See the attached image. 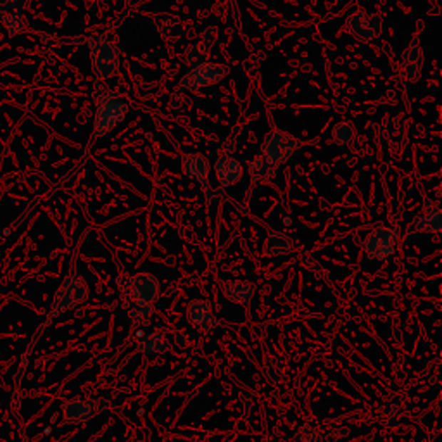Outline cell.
<instances>
[{"instance_id":"cell-2","label":"cell","mask_w":442,"mask_h":442,"mask_svg":"<svg viewBox=\"0 0 442 442\" xmlns=\"http://www.w3.org/2000/svg\"><path fill=\"white\" fill-rule=\"evenodd\" d=\"M399 230L396 227H376L366 235L365 252L370 259L386 261L396 255Z\"/></svg>"},{"instance_id":"cell-11","label":"cell","mask_w":442,"mask_h":442,"mask_svg":"<svg viewBox=\"0 0 442 442\" xmlns=\"http://www.w3.org/2000/svg\"><path fill=\"white\" fill-rule=\"evenodd\" d=\"M218 285L228 301L237 302L244 308H247L256 290V285L249 280H220Z\"/></svg>"},{"instance_id":"cell-14","label":"cell","mask_w":442,"mask_h":442,"mask_svg":"<svg viewBox=\"0 0 442 442\" xmlns=\"http://www.w3.org/2000/svg\"><path fill=\"white\" fill-rule=\"evenodd\" d=\"M442 228V212L439 207H433L428 210L423 215H420L418 218L411 223L409 230L411 232H441Z\"/></svg>"},{"instance_id":"cell-18","label":"cell","mask_w":442,"mask_h":442,"mask_svg":"<svg viewBox=\"0 0 442 442\" xmlns=\"http://www.w3.org/2000/svg\"><path fill=\"white\" fill-rule=\"evenodd\" d=\"M349 28L359 38H363V31L365 30H368L370 38L375 36L376 31H379V26H374V18H368V16H365V12H356L353 18L349 19Z\"/></svg>"},{"instance_id":"cell-7","label":"cell","mask_w":442,"mask_h":442,"mask_svg":"<svg viewBox=\"0 0 442 442\" xmlns=\"http://www.w3.org/2000/svg\"><path fill=\"white\" fill-rule=\"evenodd\" d=\"M92 59L97 76L109 78L118 73V48L109 40L101 38L92 42Z\"/></svg>"},{"instance_id":"cell-5","label":"cell","mask_w":442,"mask_h":442,"mask_svg":"<svg viewBox=\"0 0 442 442\" xmlns=\"http://www.w3.org/2000/svg\"><path fill=\"white\" fill-rule=\"evenodd\" d=\"M128 308L132 306H154L155 299L159 297V282L150 273H137L130 278L128 290Z\"/></svg>"},{"instance_id":"cell-15","label":"cell","mask_w":442,"mask_h":442,"mask_svg":"<svg viewBox=\"0 0 442 442\" xmlns=\"http://www.w3.org/2000/svg\"><path fill=\"white\" fill-rule=\"evenodd\" d=\"M137 349L144 354H161L170 349V342L163 334L154 332V334L144 335L137 344Z\"/></svg>"},{"instance_id":"cell-1","label":"cell","mask_w":442,"mask_h":442,"mask_svg":"<svg viewBox=\"0 0 442 442\" xmlns=\"http://www.w3.org/2000/svg\"><path fill=\"white\" fill-rule=\"evenodd\" d=\"M97 101H99V108H97L96 113V130H93V133H96V137H101V135H106L109 130H113L114 126L120 125L123 118L128 113V106L125 104V101L118 93L109 92V90L99 93Z\"/></svg>"},{"instance_id":"cell-16","label":"cell","mask_w":442,"mask_h":442,"mask_svg":"<svg viewBox=\"0 0 442 442\" xmlns=\"http://www.w3.org/2000/svg\"><path fill=\"white\" fill-rule=\"evenodd\" d=\"M275 168L277 166L266 161L263 155H257V158L252 159L251 165H249V175H251L255 183L269 182V180L275 178Z\"/></svg>"},{"instance_id":"cell-8","label":"cell","mask_w":442,"mask_h":442,"mask_svg":"<svg viewBox=\"0 0 442 442\" xmlns=\"http://www.w3.org/2000/svg\"><path fill=\"white\" fill-rule=\"evenodd\" d=\"M108 408V403L102 399H73L63 406L64 420L68 423H83Z\"/></svg>"},{"instance_id":"cell-17","label":"cell","mask_w":442,"mask_h":442,"mask_svg":"<svg viewBox=\"0 0 442 442\" xmlns=\"http://www.w3.org/2000/svg\"><path fill=\"white\" fill-rule=\"evenodd\" d=\"M292 251V240L289 237L282 235V233H272L266 239L264 252L268 256H284Z\"/></svg>"},{"instance_id":"cell-20","label":"cell","mask_w":442,"mask_h":442,"mask_svg":"<svg viewBox=\"0 0 442 442\" xmlns=\"http://www.w3.org/2000/svg\"><path fill=\"white\" fill-rule=\"evenodd\" d=\"M296 442H322V433L314 425L304 423L297 428L296 436H294Z\"/></svg>"},{"instance_id":"cell-4","label":"cell","mask_w":442,"mask_h":442,"mask_svg":"<svg viewBox=\"0 0 442 442\" xmlns=\"http://www.w3.org/2000/svg\"><path fill=\"white\" fill-rule=\"evenodd\" d=\"M299 140L294 135L282 130H273L261 145V155L272 165H282L297 150Z\"/></svg>"},{"instance_id":"cell-22","label":"cell","mask_w":442,"mask_h":442,"mask_svg":"<svg viewBox=\"0 0 442 442\" xmlns=\"http://www.w3.org/2000/svg\"><path fill=\"white\" fill-rule=\"evenodd\" d=\"M175 339H177L178 346H180V344H182V346H187V342H185V341H183V339H185V337H183V335H180V334H177V335H175Z\"/></svg>"},{"instance_id":"cell-19","label":"cell","mask_w":442,"mask_h":442,"mask_svg":"<svg viewBox=\"0 0 442 442\" xmlns=\"http://www.w3.org/2000/svg\"><path fill=\"white\" fill-rule=\"evenodd\" d=\"M266 379L269 380V384L277 386V384L287 382L289 379V368L282 359H272L266 366Z\"/></svg>"},{"instance_id":"cell-21","label":"cell","mask_w":442,"mask_h":442,"mask_svg":"<svg viewBox=\"0 0 442 442\" xmlns=\"http://www.w3.org/2000/svg\"><path fill=\"white\" fill-rule=\"evenodd\" d=\"M332 135H334V140L337 144H349L354 137V128L351 123H339Z\"/></svg>"},{"instance_id":"cell-6","label":"cell","mask_w":442,"mask_h":442,"mask_svg":"<svg viewBox=\"0 0 442 442\" xmlns=\"http://www.w3.org/2000/svg\"><path fill=\"white\" fill-rule=\"evenodd\" d=\"M227 73L228 68L223 66V64H200V66L192 69L190 73H187L180 81V85L190 90V92H199V88L218 83L221 78L227 76Z\"/></svg>"},{"instance_id":"cell-10","label":"cell","mask_w":442,"mask_h":442,"mask_svg":"<svg viewBox=\"0 0 442 442\" xmlns=\"http://www.w3.org/2000/svg\"><path fill=\"white\" fill-rule=\"evenodd\" d=\"M215 171L221 187H232L242 178L244 168L232 153H221L215 165Z\"/></svg>"},{"instance_id":"cell-9","label":"cell","mask_w":442,"mask_h":442,"mask_svg":"<svg viewBox=\"0 0 442 442\" xmlns=\"http://www.w3.org/2000/svg\"><path fill=\"white\" fill-rule=\"evenodd\" d=\"M187 320L195 330L212 332L216 329V317L211 309V302L206 299H195L188 304Z\"/></svg>"},{"instance_id":"cell-3","label":"cell","mask_w":442,"mask_h":442,"mask_svg":"<svg viewBox=\"0 0 442 442\" xmlns=\"http://www.w3.org/2000/svg\"><path fill=\"white\" fill-rule=\"evenodd\" d=\"M88 297V285L78 273H71L63 282L59 290L56 292L54 302H52V314H61L64 311L76 308L78 304L87 301Z\"/></svg>"},{"instance_id":"cell-13","label":"cell","mask_w":442,"mask_h":442,"mask_svg":"<svg viewBox=\"0 0 442 442\" xmlns=\"http://www.w3.org/2000/svg\"><path fill=\"white\" fill-rule=\"evenodd\" d=\"M212 40H215V31L212 30L204 31L200 42L188 47V51L185 52V61H187L188 66L197 68V66H200V64H204L207 52H210V48L212 45Z\"/></svg>"},{"instance_id":"cell-12","label":"cell","mask_w":442,"mask_h":442,"mask_svg":"<svg viewBox=\"0 0 442 442\" xmlns=\"http://www.w3.org/2000/svg\"><path fill=\"white\" fill-rule=\"evenodd\" d=\"M182 166H183V173H185L188 178L200 183V185H202L204 188H207V190H210V183H207L210 163H207V159L204 158L202 154L200 153L185 154L182 159Z\"/></svg>"}]
</instances>
